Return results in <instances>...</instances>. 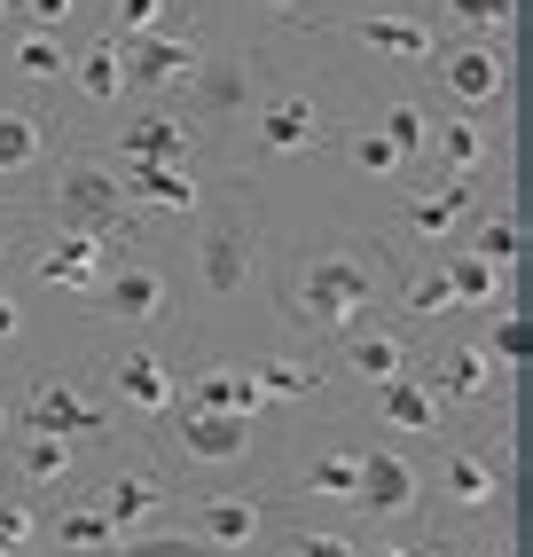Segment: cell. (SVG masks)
I'll use <instances>...</instances> for the list:
<instances>
[{"label":"cell","instance_id":"8","mask_svg":"<svg viewBox=\"0 0 533 557\" xmlns=\"http://www.w3.org/2000/svg\"><path fill=\"white\" fill-rule=\"evenodd\" d=\"M16 424L24 432H55V440H95V432H110V408L87 400V393H71V385H32L24 408H16Z\"/></svg>","mask_w":533,"mask_h":557},{"label":"cell","instance_id":"42","mask_svg":"<svg viewBox=\"0 0 533 557\" xmlns=\"http://www.w3.org/2000/svg\"><path fill=\"white\" fill-rule=\"evenodd\" d=\"M290 557H361L354 534H290Z\"/></svg>","mask_w":533,"mask_h":557},{"label":"cell","instance_id":"17","mask_svg":"<svg viewBox=\"0 0 533 557\" xmlns=\"http://www.w3.org/2000/svg\"><path fill=\"white\" fill-rule=\"evenodd\" d=\"M376 408H385L393 432H439L447 424V400L432 393V377H416V369H400V377L376 385Z\"/></svg>","mask_w":533,"mask_h":557},{"label":"cell","instance_id":"12","mask_svg":"<svg viewBox=\"0 0 533 557\" xmlns=\"http://www.w3.org/2000/svg\"><path fill=\"white\" fill-rule=\"evenodd\" d=\"M322 134V110L307 95H266L251 110V141H259V158H298L307 141Z\"/></svg>","mask_w":533,"mask_h":557},{"label":"cell","instance_id":"26","mask_svg":"<svg viewBox=\"0 0 533 557\" xmlns=\"http://www.w3.org/2000/svg\"><path fill=\"white\" fill-rule=\"evenodd\" d=\"M439 487H447V503H463V510H494L503 471H494V456H455V463L439 471Z\"/></svg>","mask_w":533,"mask_h":557},{"label":"cell","instance_id":"48","mask_svg":"<svg viewBox=\"0 0 533 557\" xmlns=\"http://www.w3.org/2000/svg\"><path fill=\"white\" fill-rule=\"evenodd\" d=\"M0 24H9V0H0Z\"/></svg>","mask_w":533,"mask_h":557},{"label":"cell","instance_id":"44","mask_svg":"<svg viewBox=\"0 0 533 557\" xmlns=\"http://www.w3.org/2000/svg\"><path fill=\"white\" fill-rule=\"evenodd\" d=\"M24 338V307H16V290H0V346H16Z\"/></svg>","mask_w":533,"mask_h":557},{"label":"cell","instance_id":"11","mask_svg":"<svg viewBox=\"0 0 533 557\" xmlns=\"http://www.w3.org/2000/svg\"><path fill=\"white\" fill-rule=\"evenodd\" d=\"M181 95L197 102L212 126H236V119H244V102H251V63H244V55H212V48H204L197 79H188Z\"/></svg>","mask_w":533,"mask_h":557},{"label":"cell","instance_id":"27","mask_svg":"<svg viewBox=\"0 0 533 557\" xmlns=\"http://www.w3.org/2000/svg\"><path fill=\"white\" fill-rule=\"evenodd\" d=\"M447 290H455V307H503L510 299V268H494V259H455L447 268Z\"/></svg>","mask_w":533,"mask_h":557},{"label":"cell","instance_id":"3","mask_svg":"<svg viewBox=\"0 0 533 557\" xmlns=\"http://www.w3.org/2000/svg\"><path fill=\"white\" fill-rule=\"evenodd\" d=\"M165 432H173V448L197 463V471H236L251 456V417H236V408H197V400L173 393Z\"/></svg>","mask_w":533,"mask_h":557},{"label":"cell","instance_id":"39","mask_svg":"<svg viewBox=\"0 0 533 557\" xmlns=\"http://www.w3.org/2000/svg\"><path fill=\"white\" fill-rule=\"evenodd\" d=\"M447 16L463 24V32H510L518 0H447Z\"/></svg>","mask_w":533,"mask_h":557},{"label":"cell","instance_id":"22","mask_svg":"<svg viewBox=\"0 0 533 557\" xmlns=\"http://www.w3.org/2000/svg\"><path fill=\"white\" fill-rule=\"evenodd\" d=\"M400 369H416L408 338H393V330H346V377L385 385V377H400Z\"/></svg>","mask_w":533,"mask_h":557},{"label":"cell","instance_id":"32","mask_svg":"<svg viewBox=\"0 0 533 557\" xmlns=\"http://www.w3.org/2000/svg\"><path fill=\"white\" fill-rule=\"evenodd\" d=\"M16 71H24V79H63L71 55H63V40H55L48 24H32L24 40H16Z\"/></svg>","mask_w":533,"mask_h":557},{"label":"cell","instance_id":"23","mask_svg":"<svg viewBox=\"0 0 533 557\" xmlns=\"http://www.w3.org/2000/svg\"><path fill=\"white\" fill-rule=\"evenodd\" d=\"M181 400H197V408H236V417H259V385H251V369H227V361H212V369H197V377L181 385Z\"/></svg>","mask_w":533,"mask_h":557},{"label":"cell","instance_id":"38","mask_svg":"<svg viewBox=\"0 0 533 557\" xmlns=\"http://www.w3.org/2000/svg\"><path fill=\"white\" fill-rule=\"evenodd\" d=\"M518 251H525V236H518V212H494V220H479V259H494V268H518Z\"/></svg>","mask_w":533,"mask_h":557},{"label":"cell","instance_id":"31","mask_svg":"<svg viewBox=\"0 0 533 557\" xmlns=\"http://www.w3.org/2000/svg\"><path fill=\"white\" fill-rule=\"evenodd\" d=\"M110 557H220V549H212V542H197V534L141 527V534H119V542H110Z\"/></svg>","mask_w":533,"mask_h":557},{"label":"cell","instance_id":"50","mask_svg":"<svg viewBox=\"0 0 533 557\" xmlns=\"http://www.w3.org/2000/svg\"><path fill=\"white\" fill-rule=\"evenodd\" d=\"M0 251H9V228H0Z\"/></svg>","mask_w":533,"mask_h":557},{"label":"cell","instance_id":"7","mask_svg":"<svg viewBox=\"0 0 533 557\" xmlns=\"http://www.w3.org/2000/svg\"><path fill=\"white\" fill-rule=\"evenodd\" d=\"M126 220V189H119V165H63L55 181V228H119Z\"/></svg>","mask_w":533,"mask_h":557},{"label":"cell","instance_id":"15","mask_svg":"<svg viewBox=\"0 0 533 557\" xmlns=\"http://www.w3.org/2000/svg\"><path fill=\"white\" fill-rule=\"evenodd\" d=\"M259 527H266V510H259L251 495H204V503H197V518H188V534H197V542L236 549V557L259 542Z\"/></svg>","mask_w":533,"mask_h":557},{"label":"cell","instance_id":"37","mask_svg":"<svg viewBox=\"0 0 533 557\" xmlns=\"http://www.w3.org/2000/svg\"><path fill=\"white\" fill-rule=\"evenodd\" d=\"M55 542H63V549H110V542H119V527H110L102 510H55Z\"/></svg>","mask_w":533,"mask_h":557},{"label":"cell","instance_id":"34","mask_svg":"<svg viewBox=\"0 0 533 557\" xmlns=\"http://www.w3.org/2000/svg\"><path fill=\"white\" fill-rule=\"evenodd\" d=\"M486 361L503 369V377H518V369H525V307H503V314H494V338H486Z\"/></svg>","mask_w":533,"mask_h":557},{"label":"cell","instance_id":"49","mask_svg":"<svg viewBox=\"0 0 533 557\" xmlns=\"http://www.w3.org/2000/svg\"><path fill=\"white\" fill-rule=\"evenodd\" d=\"M0 424H9V400H0Z\"/></svg>","mask_w":533,"mask_h":557},{"label":"cell","instance_id":"4","mask_svg":"<svg viewBox=\"0 0 533 557\" xmlns=\"http://www.w3.org/2000/svg\"><path fill=\"white\" fill-rule=\"evenodd\" d=\"M119 55H126V95H173V87L197 79L204 40H197V32H165V24H149V32H126Z\"/></svg>","mask_w":533,"mask_h":557},{"label":"cell","instance_id":"35","mask_svg":"<svg viewBox=\"0 0 533 557\" xmlns=\"http://www.w3.org/2000/svg\"><path fill=\"white\" fill-rule=\"evenodd\" d=\"M346 165H354V173H369V181H393L408 158H400V150H393V141L376 134V126H361V134L346 141Z\"/></svg>","mask_w":533,"mask_h":557},{"label":"cell","instance_id":"30","mask_svg":"<svg viewBox=\"0 0 533 557\" xmlns=\"http://www.w3.org/2000/svg\"><path fill=\"white\" fill-rule=\"evenodd\" d=\"M298 487L322 495V503H354V487H361V456H314L307 471H298Z\"/></svg>","mask_w":533,"mask_h":557},{"label":"cell","instance_id":"14","mask_svg":"<svg viewBox=\"0 0 533 557\" xmlns=\"http://www.w3.org/2000/svg\"><path fill=\"white\" fill-rule=\"evenodd\" d=\"M165 503H173V487H165L158 471H119V479L102 487L95 510H102L119 534H141V527H158V518H165Z\"/></svg>","mask_w":533,"mask_h":557},{"label":"cell","instance_id":"40","mask_svg":"<svg viewBox=\"0 0 533 557\" xmlns=\"http://www.w3.org/2000/svg\"><path fill=\"white\" fill-rule=\"evenodd\" d=\"M400 299H408V314H424V322H432V314H455V290H447V275H424V283H408Z\"/></svg>","mask_w":533,"mask_h":557},{"label":"cell","instance_id":"16","mask_svg":"<svg viewBox=\"0 0 533 557\" xmlns=\"http://www.w3.org/2000/svg\"><path fill=\"white\" fill-rule=\"evenodd\" d=\"M110 393H119L134 417H165L181 385H173V369L158 354H119V361H110Z\"/></svg>","mask_w":533,"mask_h":557},{"label":"cell","instance_id":"28","mask_svg":"<svg viewBox=\"0 0 533 557\" xmlns=\"http://www.w3.org/2000/svg\"><path fill=\"white\" fill-rule=\"evenodd\" d=\"M24 487H63L71 471H79V440H55V432H32L24 440Z\"/></svg>","mask_w":533,"mask_h":557},{"label":"cell","instance_id":"13","mask_svg":"<svg viewBox=\"0 0 533 557\" xmlns=\"http://www.w3.org/2000/svg\"><path fill=\"white\" fill-rule=\"evenodd\" d=\"M119 189H126V205H141V212H197V205H204L188 165H134V158H119Z\"/></svg>","mask_w":533,"mask_h":557},{"label":"cell","instance_id":"2","mask_svg":"<svg viewBox=\"0 0 533 557\" xmlns=\"http://www.w3.org/2000/svg\"><path fill=\"white\" fill-rule=\"evenodd\" d=\"M197 275L212 299H236V290L259 275V197H220L197 228Z\"/></svg>","mask_w":533,"mask_h":557},{"label":"cell","instance_id":"25","mask_svg":"<svg viewBox=\"0 0 533 557\" xmlns=\"http://www.w3.org/2000/svg\"><path fill=\"white\" fill-rule=\"evenodd\" d=\"M432 141H439V165L447 173H479L486 165V126L471 119V110H447V119L432 126Z\"/></svg>","mask_w":533,"mask_h":557},{"label":"cell","instance_id":"18","mask_svg":"<svg viewBox=\"0 0 533 557\" xmlns=\"http://www.w3.org/2000/svg\"><path fill=\"white\" fill-rule=\"evenodd\" d=\"M455 220H471V173H447L439 189H424V197L400 212V228L416 244H439V236H455Z\"/></svg>","mask_w":533,"mask_h":557},{"label":"cell","instance_id":"33","mask_svg":"<svg viewBox=\"0 0 533 557\" xmlns=\"http://www.w3.org/2000/svg\"><path fill=\"white\" fill-rule=\"evenodd\" d=\"M376 134H385L400 158H424V150H432V119H424V102H393Z\"/></svg>","mask_w":533,"mask_h":557},{"label":"cell","instance_id":"47","mask_svg":"<svg viewBox=\"0 0 533 557\" xmlns=\"http://www.w3.org/2000/svg\"><path fill=\"white\" fill-rule=\"evenodd\" d=\"M424 557H463V549H447V542H439V549H424Z\"/></svg>","mask_w":533,"mask_h":557},{"label":"cell","instance_id":"36","mask_svg":"<svg viewBox=\"0 0 533 557\" xmlns=\"http://www.w3.org/2000/svg\"><path fill=\"white\" fill-rule=\"evenodd\" d=\"M251 385H259V400H307L314 393V369H298V361H251Z\"/></svg>","mask_w":533,"mask_h":557},{"label":"cell","instance_id":"43","mask_svg":"<svg viewBox=\"0 0 533 557\" xmlns=\"http://www.w3.org/2000/svg\"><path fill=\"white\" fill-rule=\"evenodd\" d=\"M32 542V510L24 503H0V557H16Z\"/></svg>","mask_w":533,"mask_h":557},{"label":"cell","instance_id":"19","mask_svg":"<svg viewBox=\"0 0 533 557\" xmlns=\"http://www.w3.org/2000/svg\"><path fill=\"white\" fill-rule=\"evenodd\" d=\"M346 40L369 48V55H385V63H432V24L424 16H361Z\"/></svg>","mask_w":533,"mask_h":557},{"label":"cell","instance_id":"20","mask_svg":"<svg viewBox=\"0 0 533 557\" xmlns=\"http://www.w3.org/2000/svg\"><path fill=\"white\" fill-rule=\"evenodd\" d=\"M48 119L24 102H0V181H24L32 165H48Z\"/></svg>","mask_w":533,"mask_h":557},{"label":"cell","instance_id":"29","mask_svg":"<svg viewBox=\"0 0 533 557\" xmlns=\"http://www.w3.org/2000/svg\"><path fill=\"white\" fill-rule=\"evenodd\" d=\"M486 385H494L486 346H455V354L439 361V377H432V393H439V400H486Z\"/></svg>","mask_w":533,"mask_h":557},{"label":"cell","instance_id":"41","mask_svg":"<svg viewBox=\"0 0 533 557\" xmlns=\"http://www.w3.org/2000/svg\"><path fill=\"white\" fill-rule=\"evenodd\" d=\"M149 24H165V0H119V16H110V32H149Z\"/></svg>","mask_w":533,"mask_h":557},{"label":"cell","instance_id":"9","mask_svg":"<svg viewBox=\"0 0 533 557\" xmlns=\"http://www.w3.org/2000/svg\"><path fill=\"white\" fill-rule=\"evenodd\" d=\"M110 268V228H55V244L32 259V275L55 290H95Z\"/></svg>","mask_w":533,"mask_h":557},{"label":"cell","instance_id":"1","mask_svg":"<svg viewBox=\"0 0 533 557\" xmlns=\"http://www.w3.org/2000/svg\"><path fill=\"white\" fill-rule=\"evenodd\" d=\"M393 290V268L361 244H322L290 268V322L307 330H330V338H346V330H361L376 307H385Z\"/></svg>","mask_w":533,"mask_h":557},{"label":"cell","instance_id":"5","mask_svg":"<svg viewBox=\"0 0 533 557\" xmlns=\"http://www.w3.org/2000/svg\"><path fill=\"white\" fill-rule=\"evenodd\" d=\"M439 87H447L455 110L486 119V110L510 95V48H503V32H471L463 48H447L439 55Z\"/></svg>","mask_w":533,"mask_h":557},{"label":"cell","instance_id":"6","mask_svg":"<svg viewBox=\"0 0 533 557\" xmlns=\"http://www.w3.org/2000/svg\"><path fill=\"white\" fill-rule=\"evenodd\" d=\"M87 307L102 314V322H158L165 307H173V283L158 275V268H149V259H110V268H102V283L87 290Z\"/></svg>","mask_w":533,"mask_h":557},{"label":"cell","instance_id":"45","mask_svg":"<svg viewBox=\"0 0 533 557\" xmlns=\"http://www.w3.org/2000/svg\"><path fill=\"white\" fill-rule=\"evenodd\" d=\"M24 9H32V24H48V32H55L71 9H79V0H24Z\"/></svg>","mask_w":533,"mask_h":557},{"label":"cell","instance_id":"24","mask_svg":"<svg viewBox=\"0 0 533 557\" xmlns=\"http://www.w3.org/2000/svg\"><path fill=\"white\" fill-rule=\"evenodd\" d=\"M71 71H79V95H87V102H119V95H126V55H119V32H102V40H95L79 63H71Z\"/></svg>","mask_w":533,"mask_h":557},{"label":"cell","instance_id":"10","mask_svg":"<svg viewBox=\"0 0 533 557\" xmlns=\"http://www.w3.org/2000/svg\"><path fill=\"white\" fill-rule=\"evenodd\" d=\"M354 503H361L369 518H408L416 503H424V471H416L408 456H393V448H369V456H361Z\"/></svg>","mask_w":533,"mask_h":557},{"label":"cell","instance_id":"46","mask_svg":"<svg viewBox=\"0 0 533 557\" xmlns=\"http://www.w3.org/2000/svg\"><path fill=\"white\" fill-rule=\"evenodd\" d=\"M266 9H275V16H290V9H307V0H266Z\"/></svg>","mask_w":533,"mask_h":557},{"label":"cell","instance_id":"21","mask_svg":"<svg viewBox=\"0 0 533 557\" xmlns=\"http://www.w3.org/2000/svg\"><path fill=\"white\" fill-rule=\"evenodd\" d=\"M119 158H134V165H188V126L165 119V110H134L126 134H119Z\"/></svg>","mask_w":533,"mask_h":557}]
</instances>
